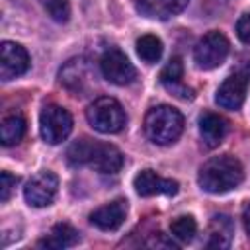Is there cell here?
Instances as JSON below:
<instances>
[{
    "mask_svg": "<svg viewBox=\"0 0 250 250\" xmlns=\"http://www.w3.org/2000/svg\"><path fill=\"white\" fill-rule=\"evenodd\" d=\"M184 131V117L172 105H156L145 115V135L154 145H170Z\"/></svg>",
    "mask_w": 250,
    "mask_h": 250,
    "instance_id": "cell-3",
    "label": "cell"
},
{
    "mask_svg": "<svg viewBox=\"0 0 250 250\" xmlns=\"http://www.w3.org/2000/svg\"><path fill=\"white\" fill-rule=\"evenodd\" d=\"M133 186L139 195L152 197V195H176L178 193V182L170 178H162L152 170H143L135 176Z\"/></svg>",
    "mask_w": 250,
    "mask_h": 250,
    "instance_id": "cell-11",
    "label": "cell"
},
{
    "mask_svg": "<svg viewBox=\"0 0 250 250\" xmlns=\"http://www.w3.org/2000/svg\"><path fill=\"white\" fill-rule=\"evenodd\" d=\"M170 232L176 240L180 242H191L195 232H197V223L191 215H182V217H176L170 225Z\"/></svg>",
    "mask_w": 250,
    "mask_h": 250,
    "instance_id": "cell-21",
    "label": "cell"
},
{
    "mask_svg": "<svg viewBox=\"0 0 250 250\" xmlns=\"http://www.w3.org/2000/svg\"><path fill=\"white\" fill-rule=\"evenodd\" d=\"M234 234V225L227 215H215L207 229L205 246L207 248H229Z\"/></svg>",
    "mask_w": 250,
    "mask_h": 250,
    "instance_id": "cell-16",
    "label": "cell"
},
{
    "mask_svg": "<svg viewBox=\"0 0 250 250\" xmlns=\"http://www.w3.org/2000/svg\"><path fill=\"white\" fill-rule=\"evenodd\" d=\"M100 68H102V74L111 82V84H117V86H127L135 80L137 76V70L135 66L131 64V61L125 57L123 51L119 49H107L102 59H100Z\"/></svg>",
    "mask_w": 250,
    "mask_h": 250,
    "instance_id": "cell-7",
    "label": "cell"
},
{
    "mask_svg": "<svg viewBox=\"0 0 250 250\" xmlns=\"http://www.w3.org/2000/svg\"><path fill=\"white\" fill-rule=\"evenodd\" d=\"M61 82L74 94H82L88 82V64L84 59H72L61 68Z\"/></svg>",
    "mask_w": 250,
    "mask_h": 250,
    "instance_id": "cell-17",
    "label": "cell"
},
{
    "mask_svg": "<svg viewBox=\"0 0 250 250\" xmlns=\"http://www.w3.org/2000/svg\"><path fill=\"white\" fill-rule=\"evenodd\" d=\"M242 70H244V72H246V74H248V76H250V61H248V64H246V66H244V68H242Z\"/></svg>",
    "mask_w": 250,
    "mask_h": 250,
    "instance_id": "cell-26",
    "label": "cell"
},
{
    "mask_svg": "<svg viewBox=\"0 0 250 250\" xmlns=\"http://www.w3.org/2000/svg\"><path fill=\"white\" fill-rule=\"evenodd\" d=\"M20 182L18 176H12L10 172H2L0 174V199L2 201H8L10 199V193L12 189L16 188V184Z\"/></svg>",
    "mask_w": 250,
    "mask_h": 250,
    "instance_id": "cell-23",
    "label": "cell"
},
{
    "mask_svg": "<svg viewBox=\"0 0 250 250\" xmlns=\"http://www.w3.org/2000/svg\"><path fill=\"white\" fill-rule=\"evenodd\" d=\"M189 0H135L137 10L145 18L152 20H168L176 14H180Z\"/></svg>",
    "mask_w": 250,
    "mask_h": 250,
    "instance_id": "cell-14",
    "label": "cell"
},
{
    "mask_svg": "<svg viewBox=\"0 0 250 250\" xmlns=\"http://www.w3.org/2000/svg\"><path fill=\"white\" fill-rule=\"evenodd\" d=\"M86 119L96 131L107 133V135L119 133L127 123L125 109L115 98H109V96L96 98L86 109Z\"/></svg>",
    "mask_w": 250,
    "mask_h": 250,
    "instance_id": "cell-4",
    "label": "cell"
},
{
    "mask_svg": "<svg viewBox=\"0 0 250 250\" xmlns=\"http://www.w3.org/2000/svg\"><path fill=\"white\" fill-rule=\"evenodd\" d=\"M25 135V119L20 113L8 115L0 125V141L4 146L18 145Z\"/></svg>",
    "mask_w": 250,
    "mask_h": 250,
    "instance_id": "cell-19",
    "label": "cell"
},
{
    "mask_svg": "<svg viewBox=\"0 0 250 250\" xmlns=\"http://www.w3.org/2000/svg\"><path fill=\"white\" fill-rule=\"evenodd\" d=\"M229 51H230L229 39L219 31H209L197 41V45L193 49V59L199 68L211 70L225 62Z\"/></svg>",
    "mask_w": 250,
    "mask_h": 250,
    "instance_id": "cell-6",
    "label": "cell"
},
{
    "mask_svg": "<svg viewBox=\"0 0 250 250\" xmlns=\"http://www.w3.org/2000/svg\"><path fill=\"white\" fill-rule=\"evenodd\" d=\"M70 131H72V115L64 107H61L57 104H49L41 109L39 133L45 143L59 145L70 135Z\"/></svg>",
    "mask_w": 250,
    "mask_h": 250,
    "instance_id": "cell-5",
    "label": "cell"
},
{
    "mask_svg": "<svg viewBox=\"0 0 250 250\" xmlns=\"http://www.w3.org/2000/svg\"><path fill=\"white\" fill-rule=\"evenodd\" d=\"M236 35L242 43L250 45V14L240 16V20L236 21Z\"/></svg>",
    "mask_w": 250,
    "mask_h": 250,
    "instance_id": "cell-24",
    "label": "cell"
},
{
    "mask_svg": "<svg viewBox=\"0 0 250 250\" xmlns=\"http://www.w3.org/2000/svg\"><path fill=\"white\" fill-rule=\"evenodd\" d=\"M184 78V64H182V59L180 57H172L166 66L160 70V82L162 86L174 94L176 98L180 100H193V90L189 86H186L182 82Z\"/></svg>",
    "mask_w": 250,
    "mask_h": 250,
    "instance_id": "cell-13",
    "label": "cell"
},
{
    "mask_svg": "<svg viewBox=\"0 0 250 250\" xmlns=\"http://www.w3.org/2000/svg\"><path fill=\"white\" fill-rule=\"evenodd\" d=\"M242 223H244V229H246V232H248V236H250V201L244 205V209H242Z\"/></svg>",
    "mask_w": 250,
    "mask_h": 250,
    "instance_id": "cell-25",
    "label": "cell"
},
{
    "mask_svg": "<svg viewBox=\"0 0 250 250\" xmlns=\"http://www.w3.org/2000/svg\"><path fill=\"white\" fill-rule=\"evenodd\" d=\"M57 189H59V178L53 172L43 170L25 184L23 197L31 207H47L53 203Z\"/></svg>",
    "mask_w": 250,
    "mask_h": 250,
    "instance_id": "cell-8",
    "label": "cell"
},
{
    "mask_svg": "<svg viewBox=\"0 0 250 250\" xmlns=\"http://www.w3.org/2000/svg\"><path fill=\"white\" fill-rule=\"evenodd\" d=\"M39 2H41V6L47 10V14L55 21H59V23L68 21V18H70V4H68V0H39Z\"/></svg>",
    "mask_w": 250,
    "mask_h": 250,
    "instance_id": "cell-22",
    "label": "cell"
},
{
    "mask_svg": "<svg viewBox=\"0 0 250 250\" xmlns=\"http://www.w3.org/2000/svg\"><path fill=\"white\" fill-rule=\"evenodd\" d=\"M242 178H244L242 164L230 154L209 158L199 168V174H197V182L201 189L207 193L230 191L242 182Z\"/></svg>",
    "mask_w": 250,
    "mask_h": 250,
    "instance_id": "cell-2",
    "label": "cell"
},
{
    "mask_svg": "<svg viewBox=\"0 0 250 250\" xmlns=\"http://www.w3.org/2000/svg\"><path fill=\"white\" fill-rule=\"evenodd\" d=\"M250 84V76L244 70H238L223 80L215 94V102L225 109H240V105L246 100V90Z\"/></svg>",
    "mask_w": 250,
    "mask_h": 250,
    "instance_id": "cell-9",
    "label": "cell"
},
{
    "mask_svg": "<svg viewBox=\"0 0 250 250\" xmlns=\"http://www.w3.org/2000/svg\"><path fill=\"white\" fill-rule=\"evenodd\" d=\"M80 236H78V230L66 223H59L51 229V232L41 238L37 242V246L41 248H55V250H61V248H70L74 244H78Z\"/></svg>",
    "mask_w": 250,
    "mask_h": 250,
    "instance_id": "cell-18",
    "label": "cell"
},
{
    "mask_svg": "<svg viewBox=\"0 0 250 250\" xmlns=\"http://www.w3.org/2000/svg\"><path fill=\"white\" fill-rule=\"evenodd\" d=\"M29 68V55L27 51L12 41H4L0 49V76L2 80H12L21 76Z\"/></svg>",
    "mask_w": 250,
    "mask_h": 250,
    "instance_id": "cell-10",
    "label": "cell"
},
{
    "mask_svg": "<svg viewBox=\"0 0 250 250\" xmlns=\"http://www.w3.org/2000/svg\"><path fill=\"white\" fill-rule=\"evenodd\" d=\"M66 160L72 166H90L100 174H115L123 166V154L119 152V148L86 137L74 141L68 146Z\"/></svg>",
    "mask_w": 250,
    "mask_h": 250,
    "instance_id": "cell-1",
    "label": "cell"
},
{
    "mask_svg": "<svg viewBox=\"0 0 250 250\" xmlns=\"http://www.w3.org/2000/svg\"><path fill=\"white\" fill-rule=\"evenodd\" d=\"M137 55L148 64L156 62L162 57V41L156 35H150V33L141 35L137 39Z\"/></svg>",
    "mask_w": 250,
    "mask_h": 250,
    "instance_id": "cell-20",
    "label": "cell"
},
{
    "mask_svg": "<svg viewBox=\"0 0 250 250\" xmlns=\"http://www.w3.org/2000/svg\"><path fill=\"white\" fill-rule=\"evenodd\" d=\"M125 217H127V201L115 199V201H109V203L98 207L96 211H92L90 221L100 230H117L123 225Z\"/></svg>",
    "mask_w": 250,
    "mask_h": 250,
    "instance_id": "cell-12",
    "label": "cell"
},
{
    "mask_svg": "<svg viewBox=\"0 0 250 250\" xmlns=\"http://www.w3.org/2000/svg\"><path fill=\"white\" fill-rule=\"evenodd\" d=\"M227 133H229V121L223 115L207 111L199 117V135L209 148L217 146Z\"/></svg>",
    "mask_w": 250,
    "mask_h": 250,
    "instance_id": "cell-15",
    "label": "cell"
}]
</instances>
